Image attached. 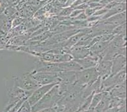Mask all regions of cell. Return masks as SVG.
I'll use <instances>...</instances> for the list:
<instances>
[{"label": "cell", "instance_id": "obj_3", "mask_svg": "<svg viewBox=\"0 0 127 112\" xmlns=\"http://www.w3.org/2000/svg\"><path fill=\"white\" fill-rule=\"evenodd\" d=\"M76 75L77 82L84 86L92 84L99 78L96 67L83 69L81 71H77Z\"/></svg>", "mask_w": 127, "mask_h": 112}, {"label": "cell", "instance_id": "obj_4", "mask_svg": "<svg viewBox=\"0 0 127 112\" xmlns=\"http://www.w3.org/2000/svg\"><path fill=\"white\" fill-rule=\"evenodd\" d=\"M31 74L35 81L40 86L50 84H59L61 81L58 73L32 71L31 72Z\"/></svg>", "mask_w": 127, "mask_h": 112}, {"label": "cell", "instance_id": "obj_19", "mask_svg": "<svg viewBox=\"0 0 127 112\" xmlns=\"http://www.w3.org/2000/svg\"><path fill=\"white\" fill-rule=\"evenodd\" d=\"M79 112H95L94 111V110H90V109H88L86 110H83V111H78Z\"/></svg>", "mask_w": 127, "mask_h": 112}, {"label": "cell", "instance_id": "obj_1", "mask_svg": "<svg viewBox=\"0 0 127 112\" xmlns=\"http://www.w3.org/2000/svg\"><path fill=\"white\" fill-rule=\"evenodd\" d=\"M65 94L59 89L56 84L37 103L31 106V112H36L41 110L50 108L59 101Z\"/></svg>", "mask_w": 127, "mask_h": 112}, {"label": "cell", "instance_id": "obj_6", "mask_svg": "<svg viewBox=\"0 0 127 112\" xmlns=\"http://www.w3.org/2000/svg\"><path fill=\"white\" fill-rule=\"evenodd\" d=\"M56 84L41 85L39 87L38 89H36V90L32 92V93L29 96V98L27 99V101H28L29 105L32 106L35 104L37 103Z\"/></svg>", "mask_w": 127, "mask_h": 112}, {"label": "cell", "instance_id": "obj_9", "mask_svg": "<svg viewBox=\"0 0 127 112\" xmlns=\"http://www.w3.org/2000/svg\"><path fill=\"white\" fill-rule=\"evenodd\" d=\"M68 54L71 55L73 59L78 60L88 56L90 54V51L89 47L74 45L68 50Z\"/></svg>", "mask_w": 127, "mask_h": 112}, {"label": "cell", "instance_id": "obj_18", "mask_svg": "<svg viewBox=\"0 0 127 112\" xmlns=\"http://www.w3.org/2000/svg\"><path fill=\"white\" fill-rule=\"evenodd\" d=\"M87 15H85V13H83V12H82L81 13H80V14L78 15V16H77V19H79V20H85L86 19H87Z\"/></svg>", "mask_w": 127, "mask_h": 112}, {"label": "cell", "instance_id": "obj_5", "mask_svg": "<svg viewBox=\"0 0 127 112\" xmlns=\"http://www.w3.org/2000/svg\"><path fill=\"white\" fill-rule=\"evenodd\" d=\"M36 55L39 57L40 60H42V61L55 63H63V62L73 59L71 55L68 53L61 54V53H54L52 52H47L36 54Z\"/></svg>", "mask_w": 127, "mask_h": 112}, {"label": "cell", "instance_id": "obj_16", "mask_svg": "<svg viewBox=\"0 0 127 112\" xmlns=\"http://www.w3.org/2000/svg\"><path fill=\"white\" fill-rule=\"evenodd\" d=\"M82 12H83V10H74L71 12V17H76V16H78L80 13H81Z\"/></svg>", "mask_w": 127, "mask_h": 112}, {"label": "cell", "instance_id": "obj_10", "mask_svg": "<svg viewBox=\"0 0 127 112\" xmlns=\"http://www.w3.org/2000/svg\"><path fill=\"white\" fill-rule=\"evenodd\" d=\"M126 68V56L118 55L112 59V69L110 76H113L120 73Z\"/></svg>", "mask_w": 127, "mask_h": 112}, {"label": "cell", "instance_id": "obj_15", "mask_svg": "<svg viewBox=\"0 0 127 112\" xmlns=\"http://www.w3.org/2000/svg\"><path fill=\"white\" fill-rule=\"evenodd\" d=\"M121 107H111V108H107L104 112H118Z\"/></svg>", "mask_w": 127, "mask_h": 112}, {"label": "cell", "instance_id": "obj_17", "mask_svg": "<svg viewBox=\"0 0 127 112\" xmlns=\"http://www.w3.org/2000/svg\"><path fill=\"white\" fill-rule=\"evenodd\" d=\"M71 10H72V9H71V8L65 9V10H64L63 11H62V12L61 13V15H64V16H66V15H71V12H72V11H71Z\"/></svg>", "mask_w": 127, "mask_h": 112}, {"label": "cell", "instance_id": "obj_14", "mask_svg": "<svg viewBox=\"0 0 127 112\" xmlns=\"http://www.w3.org/2000/svg\"><path fill=\"white\" fill-rule=\"evenodd\" d=\"M17 112H31V106L29 105L28 101L26 100Z\"/></svg>", "mask_w": 127, "mask_h": 112}, {"label": "cell", "instance_id": "obj_12", "mask_svg": "<svg viewBox=\"0 0 127 112\" xmlns=\"http://www.w3.org/2000/svg\"><path fill=\"white\" fill-rule=\"evenodd\" d=\"M59 66L61 71H77L82 70V68L79 65L76 61L74 59L65 61L63 63H59Z\"/></svg>", "mask_w": 127, "mask_h": 112}, {"label": "cell", "instance_id": "obj_7", "mask_svg": "<svg viewBox=\"0 0 127 112\" xmlns=\"http://www.w3.org/2000/svg\"><path fill=\"white\" fill-rule=\"evenodd\" d=\"M38 72H49V73H59L61 70L59 66V63H50L46 61H37L35 64V68L33 70Z\"/></svg>", "mask_w": 127, "mask_h": 112}, {"label": "cell", "instance_id": "obj_13", "mask_svg": "<svg viewBox=\"0 0 127 112\" xmlns=\"http://www.w3.org/2000/svg\"><path fill=\"white\" fill-rule=\"evenodd\" d=\"M103 96H104V92H97V93L94 94L92 97V99L91 103H90L89 109H95L96 106L98 105V103L102 99Z\"/></svg>", "mask_w": 127, "mask_h": 112}, {"label": "cell", "instance_id": "obj_11", "mask_svg": "<svg viewBox=\"0 0 127 112\" xmlns=\"http://www.w3.org/2000/svg\"><path fill=\"white\" fill-rule=\"evenodd\" d=\"M77 63L81 66L82 69H88L90 68L96 67L98 64L99 59L95 55L90 54L88 56L81 59L76 60Z\"/></svg>", "mask_w": 127, "mask_h": 112}, {"label": "cell", "instance_id": "obj_8", "mask_svg": "<svg viewBox=\"0 0 127 112\" xmlns=\"http://www.w3.org/2000/svg\"><path fill=\"white\" fill-rule=\"evenodd\" d=\"M99 78L103 81L109 76L112 69V61L109 60H100L98 61L96 66Z\"/></svg>", "mask_w": 127, "mask_h": 112}, {"label": "cell", "instance_id": "obj_2", "mask_svg": "<svg viewBox=\"0 0 127 112\" xmlns=\"http://www.w3.org/2000/svg\"><path fill=\"white\" fill-rule=\"evenodd\" d=\"M13 82L15 87L28 92H32L40 87L32 78L31 72L22 73L15 76Z\"/></svg>", "mask_w": 127, "mask_h": 112}]
</instances>
